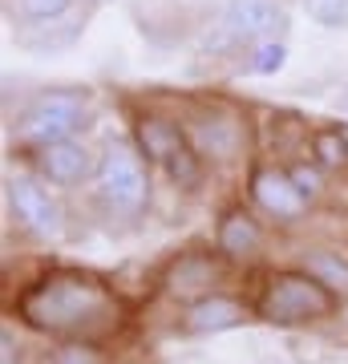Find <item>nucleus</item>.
<instances>
[{"label": "nucleus", "mask_w": 348, "mask_h": 364, "mask_svg": "<svg viewBox=\"0 0 348 364\" xmlns=\"http://www.w3.org/2000/svg\"><path fill=\"white\" fill-rule=\"evenodd\" d=\"M114 299L93 275L57 272L45 275L21 296V316L41 332L53 336H93L97 328L110 324Z\"/></svg>", "instance_id": "obj_1"}, {"label": "nucleus", "mask_w": 348, "mask_h": 364, "mask_svg": "<svg viewBox=\"0 0 348 364\" xmlns=\"http://www.w3.org/2000/svg\"><path fill=\"white\" fill-rule=\"evenodd\" d=\"M336 308V291L312 272H280L271 275L263 296H259V316L271 324H308Z\"/></svg>", "instance_id": "obj_2"}, {"label": "nucleus", "mask_w": 348, "mask_h": 364, "mask_svg": "<svg viewBox=\"0 0 348 364\" xmlns=\"http://www.w3.org/2000/svg\"><path fill=\"white\" fill-rule=\"evenodd\" d=\"M93 191L110 215H138L150 198V178H146L138 150H130L126 142L105 146L102 162L93 170Z\"/></svg>", "instance_id": "obj_3"}, {"label": "nucleus", "mask_w": 348, "mask_h": 364, "mask_svg": "<svg viewBox=\"0 0 348 364\" xmlns=\"http://www.w3.org/2000/svg\"><path fill=\"white\" fill-rule=\"evenodd\" d=\"M81 126H85V97L69 90H53L25 105V114L16 122V138L41 150V146L73 138Z\"/></svg>", "instance_id": "obj_4"}, {"label": "nucleus", "mask_w": 348, "mask_h": 364, "mask_svg": "<svg viewBox=\"0 0 348 364\" xmlns=\"http://www.w3.org/2000/svg\"><path fill=\"white\" fill-rule=\"evenodd\" d=\"M223 33L227 41H271L284 33V9L275 0H227Z\"/></svg>", "instance_id": "obj_5"}, {"label": "nucleus", "mask_w": 348, "mask_h": 364, "mask_svg": "<svg viewBox=\"0 0 348 364\" xmlns=\"http://www.w3.org/2000/svg\"><path fill=\"white\" fill-rule=\"evenodd\" d=\"M251 195H255L263 215H271V219H280V223H296L300 215L308 210V198L300 195V186L292 182V174H288V170H275V166L255 170Z\"/></svg>", "instance_id": "obj_6"}, {"label": "nucleus", "mask_w": 348, "mask_h": 364, "mask_svg": "<svg viewBox=\"0 0 348 364\" xmlns=\"http://www.w3.org/2000/svg\"><path fill=\"white\" fill-rule=\"evenodd\" d=\"M9 203H13V215L25 223L28 231L45 235V239H57V235H61V207H57L49 198V191H41L33 178L9 182Z\"/></svg>", "instance_id": "obj_7"}, {"label": "nucleus", "mask_w": 348, "mask_h": 364, "mask_svg": "<svg viewBox=\"0 0 348 364\" xmlns=\"http://www.w3.org/2000/svg\"><path fill=\"white\" fill-rule=\"evenodd\" d=\"M37 166L41 174L57 186H78L85 174H90V150L73 138H65V142H53V146H41L37 150Z\"/></svg>", "instance_id": "obj_8"}, {"label": "nucleus", "mask_w": 348, "mask_h": 364, "mask_svg": "<svg viewBox=\"0 0 348 364\" xmlns=\"http://www.w3.org/2000/svg\"><path fill=\"white\" fill-rule=\"evenodd\" d=\"M235 324H243V304L231 296H203V299H194L186 308V316H182V332H191V336L227 332Z\"/></svg>", "instance_id": "obj_9"}, {"label": "nucleus", "mask_w": 348, "mask_h": 364, "mask_svg": "<svg viewBox=\"0 0 348 364\" xmlns=\"http://www.w3.org/2000/svg\"><path fill=\"white\" fill-rule=\"evenodd\" d=\"M191 146L199 150V158H235L239 154V122L235 117H203V122H194L191 130H186Z\"/></svg>", "instance_id": "obj_10"}, {"label": "nucleus", "mask_w": 348, "mask_h": 364, "mask_svg": "<svg viewBox=\"0 0 348 364\" xmlns=\"http://www.w3.org/2000/svg\"><path fill=\"white\" fill-rule=\"evenodd\" d=\"M219 247L231 255V259H247L255 255L259 247V223L247 215V210H227L219 223Z\"/></svg>", "instance_id": "obj_11"}, {"label": "nucleus", "mask_w": 348, "mask_h": 364, "mask_svg": "<svg viewBox=\"0 0 348 364\" xmlns=\"http://www.w3.org/2000/svg\"><path fill=\"white\" fill-rule=\"evenodd\" d=\"M138 142H142L150 162H162V166H167L170 154L186 142V134H182L174 122H167V117H142V122H138Z\"/></svg>", "instance_id": "obj_12"}, {"label": "nucleus", "mask_w": 348, "mask_h": 364, "mask_svg": "<svg viewBox=\"0 0 348 364\" xmlns=\"http://www.w3.org/2000/svg\"><path fill=\"white\" fill-rule=\"evenodd\" d=\"M211 284H215V263L203 259V255L179 259L167 275V287L174 291V296H194V291H206Z\"/></svg>", "instance_id": "obj_13"}, {"label": "nucleus", "mask_w": 348, "mask_h": 364, "mask_svg": "<svg viewBox=\"0 0 348 364\" xmlns=\"http://www.w3.org/2000/svg\"><path fill=\"white\" fill-rule=\"evenodd\" d=\"M312 150H316V158H320L324 166H332V170L348 166V138L340 130H320L312 138Z\"/></svg>", "instance_id": "obj_14"}, {"label": "nucleus", "mask_w": 348, "mask_h": 364, "mask_svg": "<svg viewBox=\"0 0 348 364\" xmlns=\"http://www.w3.org/2000/svg\"><path fill=\"white\" fill-rule=\"evenodd\" d=\"M308 272L316 275V279H324L332 291H336V287H344V291H348V263L336 259V255H328V251L308 255Z\"/></svg>", "instance_id": "obj_15"}, {"label": "nucleus", "mask_w": 348, "mask_h": 364, "mask_svg": "<svg viewBox=\"0 0 348 364\" xmlns=\"http://www.w3.org/2000/svg\"><path fill=\"white\" fill-rule=\"evenodd\" d=\"M304 13L320 28H344L348 25V0H304Z\"/></svg>", "instance_id": "obj_16"}, {"label": "nucleus", "mask_w": 348, "mask_h": 364, "mask_svg": "<svg viewBox=\"0 0 348 364\" xmlns=\"http://www.w3.org/2000/svg\"><path fill=\"white\" fill-rule=\"evenodd\" d=\"M288 61V45L284 41H255V53H251V69L255 73H275V69H284Z\"/></svg>", "instance_id": "obj_17"}, {"label": "nucleus", "mask_w": 348, "mask_h": 364, "mask_svg": "<svg viewBox=\"0 0 348 364\" xmlns=\"http://www.w3.org/2000/svg\"><path fill=\"white\" fill-rule=\"evenodd\" d=\"M69 4H73V0H16L21 16H28L33 25H49V21L65 16L69 13Z\"/></svg>", "instance_id": "obj_18"}, {"label": "nucleus", "mask_w": 348, "mask_h": 364, "mask_svg": "<svg viewBox=\"0 0 348 364\" xmlns=\"http://www.w3.org/2000/svg\"><path fill=\"white\" fill-rule=\"evenodd\" d=\"M288 174H292V182L300 186V195L308 198V203H312V198H316V195L324 191V178H320V170H316V166H308V162H300V166H292Z\"/></svg>", "instance_id": "obj_19"}, {"label": "nucleus", "mask_w": 348, "mask_h": 364, "mask_svg": "<svg viewBox=\"0 0 348 364\" xmlns=\"http://www.w3.org/2000/svg\"><path fill=\"white\" fill-rule=\"evenodd\" d=\"M53 364H93V352L81 348V344H65V348L53 356Z\"/></svg>", "instance_id": "obj_20"}, {"label": "nucleus", "mask_w": 348, "mask_h": 364, "mask_svg": "<svg viewBox=\"0 0 348 364\" xmlns=\"http://www.w3.org/2000/svg\"><path fill=\"white\" fill-rule=\"evenodd\" d=\"M0 364H16V344H13V332L0 336Z\"/></svg>", "instance_id": "obj_21"}, {"label": "nucleus", "mask_w": 348, "mask_h": 364, "mask_svg": "<svg viewBox=\"0 0 348 364\" xmlns=\"http://www.w3.org/2000/svg\"><path fill=\"white\" fill-rule=\"evenodd\" d=\"M336 109H344V114H348V85H344L340 93H336Z\"/></svg>", "instance_id": "obj_22"}]
</instances>
